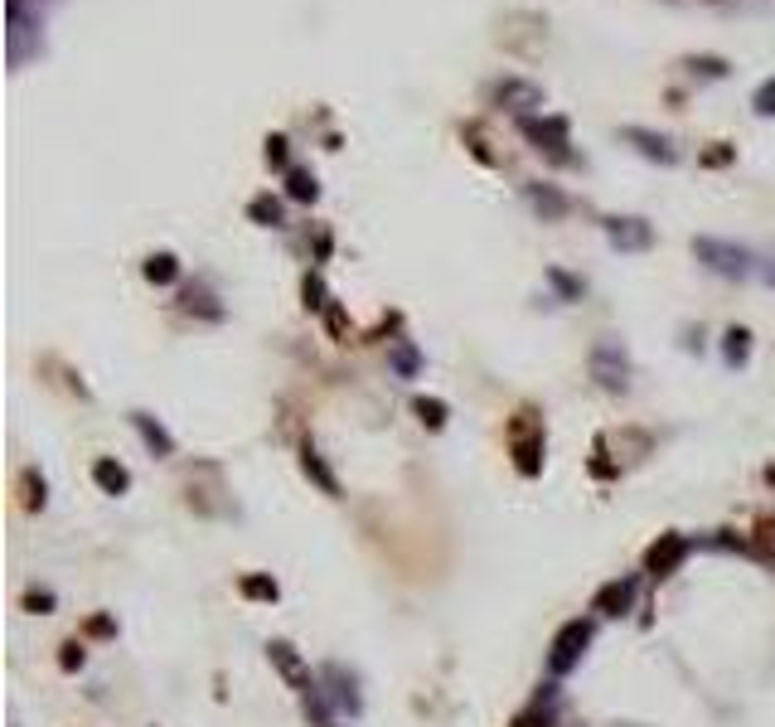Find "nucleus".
<instances>
[{"instance_id":"1","label":"nucleus","mask_w":775,"mask_h":727,"mask_svg":"<svg viewBox=\"0 0 775 727\" xmlns=\"http://www.w3.org/2000/svg\"><path fill=\"white\" fill-rule=\"evenodd\" d=\"M693 253H698L703 267H713L717 277H732V282H742V277L756 272V267H751V253H746L742 243H727V238H698Z\"/></svg>"},{"instance_id":"2","label":"nucleus","mask_w":775,"mask_h":727,"mask_svg":"<svg viewBox=\"0 0 775 727\" xmlns=\"http://www.w3.org/2000/svg\"><path fill=\"white\" fill-rule=\"evenodd\" d=\"M591 374L606 383V388H625L630 379V359H625V349L616 340H601V345L591 349Z\"/></svg>"},{"instance_id":"3","label":"nucleus","mask_w":775,"mask_h":727,"mask_svg":"<svg viewBox=\"0 0 775 727\" xmlns=\"http://www.w3.org/2000/svg\"><path fill=\"white\" fill-rule=\"evenodd\" d=\"M519 131H524L538 151L567 156V122L562 117H519Z\"/></svg>"},{"instance_id":"4","label":"nucleus","mask_w":775,"mask_h":727,"mask_svg":"<svg viewBox=\"0 0 775 727\" xmlns=\"http://www.w3.org/2000/svg\"><path fill=\"white\" fill-rule=\"evenodd\" d=\"M490 97H495L499 107L519 112V117H528L533 107H543V93H538L533 83H524V78H499L495 88H490Z\"/></svg>"},{"instance_id":"5","label":"nucleus","mask_w":775,"mask_h":727,"mask_svg":"<svg viewBox=\"0 0 775 727\" xmlns=\"http://www.w3.org/2000/svg\"><path fill=\"white\" fill-rule=\"evenodd\" d=\"M587 640H591V626L587 621H572V626H562L558 631V640H553V669H572V664L582 660V650H587Z\"/></svg>"},{"instance_id":"6","label":"nucleus","mask_w":775,"mask_h":727,"mask_svg":"<svg viewBox=\"0 0 775 727\" xmlns=\"http://www.w3.org/2000/svg\"><path fill=\"white\" fill-rule=\"evenodd\" d=\"M606 233H611V243H616L620 253H645L654 243V233H650V223L645 219H611L606 223Z\"/></svg>"},{"instance_id":"7","label":"nucleus","mask_w":775,"mask_h":727,"mask_svg":"<svg viewBox=\"0 0 775 727\" xmlns=\"http://www.w3.org/2000/svg\"><path fill=\"white\" fill-rule=\"evenodd\" d=\"M625 141H635V151H640V156H650V160H659V165H674V160H679L674 141H669V136H659V131H650V127H625Z\"/></svg>"},{"instance_id":"8","label":"nucleus","mask_w":775,"mask_h":727,"mask_svg":"<svg viewBox=\"0 0 775 727\" xmlns=\"http://www.w3.org/2000/svg\"><path fill=\"white\" fill-rule=\"evenodd\" d=\"M509 437H514V456H519V466L533 475V471H538V451H543V432L528 422V412H524V417L514 422V432H509Z\"/></svg>"},{"instance_id":"9","label":"nucleus","mask_w":775,"mask_h":727,"mask_svg":"<svg viewBox=\"0 0 775 727\" xmlns=\"http://www.w3.org/2000/svg\"><path fill=\"white\" fill-rule=\"evenodd\" d=\"M524 199L533 204V214H543L548 223L567 219V209H572V204H567V194H558L553 185H528V190H524Z\"/></svg>"},{"instance_id":"10","label":"nucleus","mask_w":775,"mask_h":727,"mask_svg":"<svg viewBox=\"0 0 775 727\" xmlns=\"http://www.w3.org/2000/svg\"><path fill=\"white\" fill-rule=\"evenodd\" d=\"M683 553H688V543H683L679 534H669L664 543H654V548H650V572H654V577L674 572L683 563Z\"/></svg>"},{"instance_id":"11","label":"nucleus","mask_w":775,"mask_h":727,"mask_svg":"<svg viewBox=\"0 0 775 727\" xmlns=\"http://www.w3.org/2000/svg\"><path fill=\"white\" fill-rule=\"evenodd\" d=\"M630 601H635V582L625 577V582H611V587L596 592V611L601 616H620V611H630Z\"/></svg>"},{"instance_id":"12","label":"nucleus","mask_w":775,"mask_h":727,"mask_svg":"<svg viewBox=\"0 0 775 727\" xmlns=\"http://www.w3.org/2000/svg\"><path fill=\"white\" fill-rule=\"evenodd\" d=\"M131 422H136V432L146 437V446H151V451H160V456H170V451H175V442H170V432H165L160 422H151L146 412H136Z\"/></svg>"},{"instance_id":"13","label":"nucleus","mask_w":775,"mask_h":727,"mask_svg":"<svg viewBox=\"0 0 775 727\" xmlns=\"http://www.w3.org/2000/svg\"><path fill=\"white\" fill-rule=\"evenodd\" d=\"M272 660L281 664V674H286L291 684H301V689H315V684L306 679V669H301V660H296V650H291L286 640H277V645H272Z\"/></svg>"},{"instance_id":"14","label":"nucleus","mask_w":775,"mask_h":727,"mask_svg":"<svg viewBox=\"0 0 775 727\" xmlns=\"http://www.w3.org/2000/svg\"><path fill=\"white\" fill-rule=\"evenodd\" d=\"M93 475H97V485H102L107 495H122L126 485H131V475H126V466H117V461H97V466H93Z\"/></svg>"},{"instance_id":"15","label":"nucleus","mask_w":775,"mask_h":727,"mask_svg":"<svg viewBox=\"0 0 775 727\" xmlns=\"http://www.w3.org/2000/svg\"><path fill=\"white\" fill-rule=\"evenodd\" d=\"M306 475L320 485V490H325V495H340V480L330 475V466L320 461V451H315V446H306Z\"/></svg>"},{"instance_id":"16","label":"nucleus","mask_w":775,"mask_h":727,"mask_svg":"<svg viewBox=\"0 0 775 727\" xmlns=\"http://www.w3.org/2000/svg\"><path fill=\"white\" fill-rule=\"evenodd\" d=\"M146 277H151V282H160V286L175 282V277H180V262H175V253H155V257H146Z\"/></svg>"},{"instance_id":"17","label":"nucleus","mask_w":775,"mask_h":727,"mask_svg":"<svg viewBox=\"0 0 775 727\" xmlns=\"http://www.w3.org/2000/svg\"><path fill=\"white\" fill-rule=\"evenodd\" d=\"M248 214L262 223V228H281V204L272 199V194H257V199L248 204Z\"/></svg>"},{"instance_id":"18","label":"nucleus","mask_w":775,"mask_h":727,"mask_svg":"<svg viewBox=\"0 0 775 727\" xmlns=\"http://www.w3.org/2000/svg\"><path fill=\"white\" fill-rule=\"evenodd\" d=\"M286 194H291V199H315L320 185H315L310 170H286Z\"/></svg>"},{"instance_id":"19","label":"nucleus","mask_w":775,"mask_h":727,"mask_svg":"<svg viewBox=\"0 0 775 727\" xmlns=\"http://www.w3.org/2000/svg\"><path fill=\"white\" fill-rule=\"evenodd\" d=\"M417 364H422V359H417V349L407 345V340H393V369H398L403 379H412V374H417Z\"/></svg>"},{"instance_id":"20","label":"nucleus","mask_w":775,"mask_h":727,"mask_svg":"<svg viewBox=\"0 0 775 727\" xmlns=\"http://www.w3.org/2000/svg\"><path fill=\"white\" fill-rule=\"evenodd\" d=\"M751 354V330H727V364H746Z\"/></svg>"},{"instance_id":"21","label":"nucleus","mask_w":775,"mask_h":727,"mask_svg":"<svg viewBox=\"0 0 775 727\" xmlns=\"http://www.w3.org/2000/svg\"><path fill=\"white\" fill-rule=\"evenodd\" d=\"M751 107H756V117H775V78H766V83L756 88Z\"/></svg>"},{"instance_id":"22","label":"nucleus","mask_w":775,"mask_h":727,"mask_svg":"<svg viewBox=\"0 0 775 727\" xmlns=\"http://www.w3.org/2000/svg\"><path fill=\"white\" fill-rule=\"evenodd\" d=\"M688 68H693V73H703V78H722V73H727V59H717V54H703V59H688Z\"/></svg>"},{"instance_id":"23","label":"nucleus","mask_w":775,"mask_h":727,"mask_svg":"<svg viewBox=\"0 0 775 727\" xmlns=\"http://www.w3.org/2000/svg\"><path fill=\"white\" fill-rule=\"evenodd\" d=\"M417 412H422V422H427V427H441V422H446V403H436V398H422Z\"/></svg>"},{"instance_id":"24","label":"nucleus","mask_w":775,"mask_h":727,"mask_svg":"<svg viewBox=\"0 0 775 727\" xmlns=\"http://www.w3.org/2000/svg\"><path fill=\"white\" fill-rule=\"evenodd\" d=\"M243 592H248V597H277V582H272V577H248V582H243Z\"/></svg>"},{"instance_id":"25","label":"nucleus","mask_w":775,"mask_h":727,"mask_svg":"<svg viewBox=\"0 0 775 727\" xmlns=\"http://www.w3.org/2000/svg\"><path fill=\"white\" fill-rule=\"evenodd\" d=\"M306 306H325V286H320V277H306Z\"/></svg>"},{"instance_id":"26","label":"nucleus","mask_w":775,"mask_h":727,"mask_svg":"<svg viewBox=\"0 0 775 727\" xmlns=\"http://www.w3.org/2000/svg\"><path fill=\"white\" fill-rule=\"evenodd\" d=\"M267 160H272V165H286V136H272V141H267Z\"/></svg>"},{"instance_id":"27","label":"nucleus","mask_w":775,"mask_h":727,"mask_svg":"<svg viewBox=\"0 0 775 727\" xmlns=\"http://www.w3.org/2000/svg\"><path fill=\"white\" fill-rule=\"evenodd\" d=\"M766 282L775 286V262H766Z\"/></svg>"}]
</instances>
